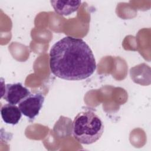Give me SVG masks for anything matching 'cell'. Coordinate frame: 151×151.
<instances>
[{
	"instance_id": "obj_1",
	"label": "cell",
	"mask_w": 151,
	"mask_h": 151,
	"mask_svg": "<svg viewBox=\"0 0 151 151\" xmlns=\"http://www.w3.org/2000/svg\"><path fill=\"white\" fill-rule=\"evenodd\" d=\"M50 68L60 78L81 80L94 73L96 63L91 48L83 40L67 36L51 48Z\"/></svg>"
},
{
	"instance_id": "obj_2",
	"label": "cell",
	"mask_w": 151,
	"mask_h": 151,
	"mask_svg": "<svg viewBox=\"0 0 151 151\" xmlns=\"http://www.w3.org/2000/svg\"><path fill=\"white\" fill-rule=\"evenodd\" d=\"M104 132V125L100 117L91 110L77 114L73 122L74 137L80 143L90 145L97 141Z\"/></svg>"
},
{
	"instance_id": "obj_3",
	"label": "cell",
	"mask_w": 151,
	"mask_h": 151,
	"mask_svg": "<svg viewBox=\"0 0 151 151\" xmlns=\"http://www.w3.org/2000/svg\"><path fill=\"white\" fill-rule=\"evenodd\" d=\"M44 100V96L40 93L30 94L18 104V107L22 114L32 120L39 114Z\"/></svg>"
},
{
	"instance_id": "obj_4",
	"label": "cell",
	"mask_w": 151,
	"mask_h": 151,
	"mask_svg": "<svg viewBox=\"0 0 151 151\" xmlns=\"http://www.w3.org/2000/svg\"><path fill=\"white\" fill-rule=\"evenodd\" d=\"M30 94L29 90L20 83L7 84L2 90L1 97L8 103L16 105Z\"/></svg>"
},
{
	"instance_id": "obj_5",
	"label": "cell",
	"mask_w": 151,
	"mask_h": 151,
	"mask_svg": "<svg viewBox=\"0 0 151 151\" xmlns=\"http://www.w3.org/2000/svg\"><path fill=\"white\" fill-rule=\"evenodd\" d=\"M1 114L5 123L12 125L18 124L22 116V113L18 106L9 103L2 106Z\"/></svg>"
},
{
	"instance_id": "obj_6",
	"label": "cell",
	"mask_w": 151,
	"mask_h": 151,
	"mask_svg": "<svg viewBox=\"0 0 151 151\" xmlns=\"http://www.w3.org/2000/svg\"><path fill=\"white\" fill-rule=\"evenodd\" d=\"M55 12L60 15H69L76 12L81 5V1H51Z\"/></svg>"
}]
</instances>
